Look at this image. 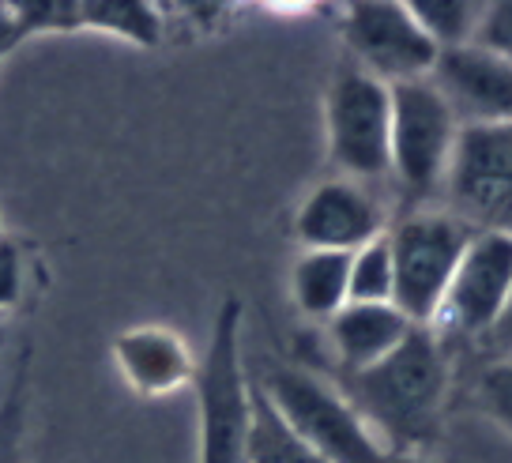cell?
<instances>
[{
	"label": "cell",
	"instance_id": "cell-1",
	"mask_svg": "<svg viewBox=\"0 0 512 463\" xmlns=\"http://www.w3.org/2000/svg\"><path fill=\"white\" fill-rule=\"evenodd\" d=\"M351 377V407L366 418L377 437L388 445H418L426 441L441 418L448 392V362L433 328H411L396 351L377 366Z\"/></svg>",
	"mask_w": 512,
	"mask_h": 463
},
{
	"label": "cell",
	"instance_id": "cell-2",
	"mask_svg": "<svg viewBox=\"0 0 512 463\" xmlns=\"http://www.w3.org/2000/svg\"><path fill=\"white\" fill-rule=\"evenodd\" d=\"M287 426L324 463H388V448L366 426L351 400L328 381L298 366H268L264 377H253Z\"/></svg>",
	"mask_w": 512,
	"mask_h": 463
},
{
	"label": "cell",
	"instance_id": "cell-3",
	"mask_svg": "<svg viewBox=\"0 0 512 463\" xmlns=\"http://www.w3.org/2000/svg\"><path fill=\"white\" fill-rule=\"evenodd\" d=\"M471 234L475 230L452 211H415L388 234L396 275L392 305L415 328H433Z\"/></svg>",
	"mask_w": 512,
	"mask_h": 463
},
{
	"label": "cell",
	"instance_id": "cell-4",
	"mask_svg": "<svg viewBox=\"0 0 512 463\" xmlns=\"http://www.w3.org/2000/svg\"><path fill=\"white\" fill-rule=\"evenodd\" d=\"M200 392V463H245L249 437V377L241 366V302L226 298L204 366L196 373Z\"/></svg>",
	"mask_w": 512,
	"mask_h": 463
},
{
	"label": "cell",
	"instance_id": "cell-5",
	"mask_svg": "<svg viewBox=\"0 0 512 463\" xmlns=\"http://www.w3.org/2000/svg\"><path fill=\"white\" fill-rule=\"evenodd\" d=\"M328 155L351 181L388 174V132H392V87L358 64L343 68L324 98Z\"/></svg>",
	"mask_w": 512,
	"mask_h": 463
},
{
	"label": "cell",
	"instance_id": "cell-6",
	"mask_svg": "<svg viewBox=\"0 0 512 463\" xmlns=\"http://www.w3.org/2000/svg\"><path fill=\"white\" fill-rule=\"evenodd\" d=\"M460 125L430 80L392 87V132H388V174L403 192L426 196L445 185V170Z\"/></svg>",
	"mask_w": 512,
	"mask_h": 463
},
{
	"label": "cell",
	"instance_id": "cell-7",
	"mask_svg": "<svg viewBox=\"0 0 512 463\" xmlns=\"http://www.w3.org/2000/svg\"><path fill=\"white\" fill-rule=\"evenodd\" d=\"M452 215L482 230H512V125L460 128L445 170Z\"/></svg>",
	"mask_w": 512,
	"mask_h": 463
},
{
	"label": "cell",
	"instance_id": "cell-8",
	"mask_svg": "<svg viewBox=\"0 0 512 463\" xmlns=\"http://www.w3.org/2000/svg\"><path fill=\"white\" fill-rule=\"evenodd\" d=\"M343 38L358 57V68L377 76L381 83L426 80L437 49L422 34L415 16L407 12L403 0H358L347 8L343 19Z\"/></svg>",
	"mask_w": 512,
	"mask_h": 463
},
{
	"label": "cell",
	"instance_id": "cell-9",
	"mask_svg": "<svg viewBox=\"0 0 512 463\" xmlns=\"http://www.w3.org/2000/svg\"><path fill=\"white\" fill-rule=\"evenodd\" d=\"M512 294V230H475L433 328L482 339Z\"/></svg>",
	"mask_w": 512,
	"mask_h": 463
},
{
	"label": "cell",
	"instance_id": "cell-10",
	"mask_svg": "<svg viewBox=\"0 0 512 463\" xmlns=\"http://www.w3.org/2000/svg\"><path fill=\"white\" fill-rule=\"evenodd\" d=\"M426 80L445 98L456 125H512V64L475 42L441 49Z\"/></svg>",
	"mask_w": 512,
	"mask_h": 463
},
{
	"label": "cell",
	"instance_id": "cell-11",
	"mask_svg": "<svg viewBox=\"0 0 512 463\" xmlns=\"http://www.w3.org/2000/svg\"><path fill=\"white\" fill-rule=\"evenodd\" d=\"M294 234L313 253H358L384 230L381 200L351 177L320 181L294 215Z\"/></svg>",
	"mask_w": 512,
	"mask_h": 463
},
{
	"label": "cell",
	"instance_id": "cell-12",
	"mask_svg": "<svg viewBox=\"0 0 512 463\" xmlns=\"http://www.w3.org/2000/svg\"><path fill=\"white\" fill-rule=\"evenodd\" d=\"M411 320L403 317L392 302L369 305V302H347L336 317L328 320V339L336 347L339 366L347 373L377 366L381 358L400 347L411 336Z\"/></svg>",
	"mask_w": 512,
	"mask_h": 463
},
{
	"label": "cell",
	"instance_id": "cell-13",
	"mask_svg": "<svg viewBox=\"0 0 512 463\" xmlns=\"http://www.w3.org/2000/svg\"><path fill=\"white\" fill-rule=\"evenodd\" d=\"M117 366L128 377L132 388H140L144 396H162L174 392L181 384L196 377L192 373V358L185 343L166 332V328H136L113 343Z\"/></svg>",
	"mask_w": 512,
	"mask_h": 463
},
{
	"label": "cell",
	"instance_id": "cell-14",
	"mask_svg": "<svg viewBox=\"0 0 512 463\" xmlns=\"http://www.w3.org/2000/svg\"><path fill=\"white\" fill-rule=\"evenodd\" d=\"M347 275H351V256L347 253H313L305 249L294 260L290 272V298L298 305V313L313 320H332L351 302L347 290Z\"/></svg>",
	"mask_w": 512,
	"mask_h": 463
},
{
	"label": "cell",
	"instance_id": "cell-15",
	"mask_svg": "<svg viewBox=\"0 0 512 463\" xmlns=\"http://www.w3.org/2000/svg\"><path fill=\"white\" fill-rule=\"evenodd\" d=\"M245 463H324L287 426V418L272 407L260 392V384L249 377V437H245Z\"/></svg>",
	"mask_w": 512,
	"mask_h": 463
},
{
	"label": "cell",
	"instance_id": "cell-16",
	"mask_svg": "<svg viewBox=\"0 0 512 463\" xmlns=\"http://www.w3.org/2000/svg\"><path fill=\"white\" fill-rule=\"evenodd\" d=\"M80 27H98V31L125 34L136 46H159L162 16L155 4L144 0H83Z\"/></svg>",
	"mask_w": 512,
	"mask_h": 463
},
{
	"label": "cell",
	"instance_id": "cell-17",
	"mask_svg": "<svg viewBox=\"0 0 512 463\" xmlns=\"http://www.w3.org/2000/svg\"><path fill=\"white\" fill-rule=\"evenodd\" d=\"M407 12L415 16L422 34H426L433 42V49L441 53V49L467 46V42L475 38L482 4H475V0H411Z\"/></svg>",
	"mask_w": 512,
	"mask_h": 463
},
{
	"label": "cell",
	"instance_id": "cell-18",
	"mask_svg": "<svg viewBox=\"0 0 512 463\" xmlns=\"http://www.w3.org/2000/svg\"><path fill=\"white\" fill-rule=\"evenodd\" d=\"M392 287H396L392 249H388V234H381V238H373L369 245H362L358 253H351L347 290H351V302L381 305V302H392Z\"/></svg>",
	"mask_w": 512,
	"mask_h": 463
},
{
	"label": "cell",
	"instance_id": "cell-19",
	"mask_svg": "<svg viewBox=\"0 0 512 463\" xmlns=\"http://www.w3.org/2000/svg\"><path fill=\"white\" fill-rule=\"evenodd\" d=\"M16 16L19 31H61V27H80V4H64V0H19L8 4Z\"/></svg>",
	"mask_w": 512,
	"mask_h": 463
},
{
	"label": "cell",
	"instance_id": "cell-20",
	"mask_svg": "<svg viewBox=\"0 0 512 463\" xmlns=\"http://www.w3.org/2000/svg\"><path fill=\"white\" fill-rule=\"evenodd\" d=\"M479 49L501 57L505 64H512V0H494V4H482L479 27L471 38Z\"/></svg>",
	"mask_w": 512,
	"mask_h": 463
},
{
	"label": "cell",
	"instance_id": "cell-21",
	"mask_svg": "<svg viewBox=\"0 0 512 463\" xmlns=\"http://www.w3.org/2000/svg\"><path fill=\"white\" fill-rule=\"evenodd\" d=\"M482 411L512 437V362H494L479 381Z\"/></svg>",
	"mask_w": 512,
	"mask_h": 463
},
{
	"label": "cell",
	"instance_id": "cell-22",
	"mask_svg": "<svg viewBox=\"0 0 512 463\" xmlns=\"http://www.w3.org/2000/svg\"><path fill=\"white\" fill-rule=\"evenodd\" d=\"M23 294V256H19L16 241L0 238V313L12 309Z\"/></svg>",
	"mask_w": 512,
	"mask_h": 463
},
{
	"label": "cell",
	"instance_id": "cell-23",
	"mask_svg": "<svg viewBox=\"0 0 512 463\" xmlns=\"http://www.w3.org/2000/svg\"><path fill=\"white\" fill-rule=\"evenodd\" d=\"M479 343L486 347V354H490L494 362H512V294H509V302L501 305L497 320L486 328V336H482Z\"/></svg>",
	"mask_w": 512,
	"mask_h": 463
},
{
	"label": "cell",
	"instance_id": "cell-24",
	"mask_svg": "<svg viewBox=\"0 0 512 463\" xmlns=\"http://www.w3.org/2000/svg\"><path fill=\"white\" fill-rule=\"evenodd\" d=\"M19 42H23V31H19L16 16H12V8H8V4H0V61H4Z\"/></svg>",
	"mask_w": 512,
	"mask_h": 463
},
{
	"label": "cell",
	"instance_id": "cell-25",
	"mask_svg": "<svg viewBox=\"0 0 512 463\" xmlns=\"http://www.w3.org/2000/svg\"><path fill=\"white\" fill-rule=\"evenodd\" d=\"M0 441H4V437H0Z\"/></svg>",
	"mask_w": 512,
	"mask_h": 463
}]
</instances>
